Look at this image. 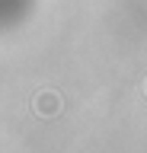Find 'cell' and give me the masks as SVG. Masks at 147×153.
Segmentation results:
<instances>
[{
	"label": "cell",
	"mask_w": 147,
	"mask_h": 153,
	"mask_svg": "<svg viewBox=\"0 0 147 153\" xmlns=\"http://www.w3.org/2000/svg\"><path fill=\"white\" fill-rule=\"evenodd\" d=\"M144 93H147V83H144Z\"/></svg>",
	"instance_id": "obj_2"
},
{
	"label": "cell",
	"mask_w": 147,
	"mask_h": 153,
	"mask_svg": "<svg viewBox=\"0 0 147 153\" xmlns=\"http://www.w3.org/2000/svg\"><path fill=\"white\" fill-rule=\"evenodd\" d=\"M64 102H61V96L54 89H39V93L32 96V112L42 115V118H58Z\"/></svg>",
	"instance_id": "obj_1"
}]
</instances>
